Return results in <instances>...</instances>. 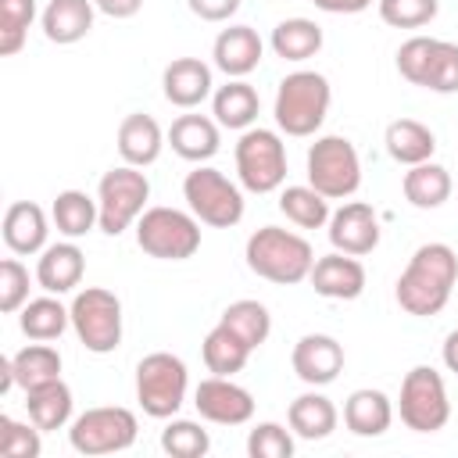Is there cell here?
I'll return each instance as SVG.
<instances>
[{
    "instance_id": "1",
    "label": "cell",
    "mask_w": 458,
    "mask_h": 458,
    "mask_svg": "<svg viewBox=\"0 0 458 458\" xmlns=\"http://www.w3.org/2000/svg\"><path fill=\"white\" fill-rule=\"evenodd\" d=\"M454 279H458V254L451 243H422L411 258H408V268L401 272L397 279V304L415 315V318H429V315H440L451 301V290H454Z\"/></svg>"
},
{
    "instance_id": "2",
    "label": "cell",
    "mask_w": 458,
    "mask_h": 458,
    "mask_svg": "<svg viewBox=\"0 0 458 458\" xmlns=\"http://www.w3.org/2000/svg\"><path fill=\"white\" fill-rule=\"evenodd\" d=\"M243 258H247V268L268 283H279V286H293V283H304L311 276V265H315V250L304 236L290 233V229H279V225H261L247 236V247H243Z\"/></svg>"
},
{
    "instance_id": "3",
    "label": "cell",
    "mask_w": 458,
    "mask_h": 458,
    "mask_svg": "<svg viewBox=\"0 0 458 458\" xmlns=\"http://www.w3.org/2000/svg\"><path fill=\"white\" fill-rule=\"evenodd\" d=\"M329 104H333V89H329V79L322 72H290L283 75L279 89H276V125L286 132V136H315L329 114Z\"/></svg>"
},
{
    "instance_id": "4",
    "label": "cell",
    "mask_w": 458,
    "mask_h": 458,
    "mask_svg": "<svg viewBox=\"0 0 458 458\" xmlns=\"http://www.w3.org/2000/svg\"><path fill=\"white\" fill-rule=\"evenodd\" d=\"M136 243L157 261H186L200 250V218L179 208H147L136 222Z\"/></svg>"
},
{
    "instance_id": "5",
    "label": "cell",
    "mask_w": 458,
    "mask_h": 458,
    "mask_svg": "<svg viewBox=\"0 0 458 458\" xmlns=\"http://www.w3.org/2000/svg\"><path fill=\"white\" fill-rule=\"evenodd\" d=\"M190 372L179 354L154 351L136 365V401L150 419H172L186 401Z\"/></svg>"
},
{
    "instance_id": "6",
    "label": "cell",
    "mask_w": 458,
    "mask_h": 458,
    "mask_svg": "<svg viewBox=\"0 0 458 458\" xmlns=\"http://www.w3.org/2000/svg\"><path fill=\"white\" fill-rule=\"evenodd\" d=\"M397 72L429 93H458V43L411 36L397 50Z\"/></svg>"
},
{
    "instance_id": "7",
    "label": "cell",
    "mask_w": 458,
    "mask_h": 458,
    "mask_svg": "<svg viewBox=\"0 0 458 458\" xmlns=\"http://www.w3.org/2000/svg\"><path fill=\"white\" fill-rule=\"evenodd\" d=\"M136 433H140V422L129 408L122 404H100V408H86L82 415L72 419V429H68V444L79 451V454H118V451H129L136 444Z\"/></svg>"
},
{
    "instance_id": "8",
    "label": "cell",
    "mask_w": 458,
    "mask_h": 458,
    "mask_svg": "<svg viewBox=\"0 0 458 458\" xmlns=\"http://www.w3.org/2000/svg\"><path fill=\"white\" fill-rule=\"evenodd\" d=\"M182 197L204 225L233 229L243 218V190L211 165H197L193 172H186Z\"/></svg>"
},
{
    "instance_id": "9",
    "label": "cell",
    "mask_w": 458,
    "mask_h": 458,
    "mask_svg": "<svg viewBox=\"0 0 458 458\" xmlns=\"http://www.w3.org/2000/svg\"><path fill=\"white\" fill-rule=\"evenodd\" d=\"M308 186L326 200H344L361 186V161L347 136H318L308 150Z\"/></svg>"
},
{
    "instance_id": "10",
    "label": "cell",
    "mask_w": 458,
    "mask_h": 458,
    "mask_svg": "<svg viewBox=\"0 0 458 458\" xmlns=\"http://www.w3.org/2000/svg\"><path fill=\"white\" fill-rule=\"evenodd\" d=\"M147 197H150V182H147V175L140 168L118 165V168L104 172L100 175V186H97L100 229L107 236H122L147 211Z\"/></svg>"
},
{
    "instance_id": "11",
    "label": "cell",
    "mask_w": 458,
    "mask_h": 458,
    "mask_svg": "<svg viewBox=\"0 0 458 458\" xmlns=\"http://www.w3.org/2000/svg\"><path fill=\"white\" fill-rule=\"evenodd\" d=\"M72 329L93 354H111L122 344V301L104 286H86L72 297Z\"/></svg>"
},
{
    "instance_id": "12",
    "label": "cell",
    "mask_w": 458,
    "mask_h": 458,
    "mask_svg": "<svg viewBox=\"0 0 458 458\" xmlns=\"http://www.w3.org/2000/svg\"><path fill=\"white\" fill-rule=\"evenodd\" d=\"M401 422L415 433H437L447 426L451 419V401H447V386L444 376L433 365H415L404 372L401 379Z\"/></svg>"
},
{
    "instance_id": "13",
    "label": "cell",
    "mask_w": 458,
    "mask_h": 458,
    "mask_svg": "<svg viewBox=\"0 0 458 458\" xmlns=\"http://www.w3.org/2000/svg\"><path fill=\"white\" fill-rule=\"evenodd\" d=\"M236 175L250 193H272L286 182V147L272 129H243L236 143Z\"/></svg>"
},
{
    "instance_id": "14",
    "label": "cell",
    "mask_w": 458,
    "mask_h": 458,
    "mask_svg": "<svg viewBox=\"0 0 458 458\" xmlns=\"http://www.w3.org/2000/svg\"><path fill=\"white\" fill-rule=\"evenodd\" d=\"M193 404L200 419L215 426H243L254 415V397L247 386L233 383V376H208L193 390Z\"/></svg>"
},
{
    "instance_id": "15",
    "label": "cell",
    "mask_w": 458,
    "mask_h": 458,
    "mask_svg": "<svg viewBox=\"0 0 458 458\" xmlns=\"http://www.w3.org/2000/svg\"><path fill=\"white\" fill-rule=\"evenodd\" d=\"M329 243L344 254H372L379 247V215L365 200H347L329 215Z\"/></svg>"
},
{
    "instance_id": "16",
    "label": "cell",
    "mask_w": 458,
    "mask_h": 458,
    "mask_svg": "<svg viewBox=\"0 0 458 458\" xmlns=\"http://www.w3.org/2000/svg\"><path fill=\"white\" fill-rule=\"evenodd\" d=\"M290 365H293V372H297L301 383H308V386H329L344 372V347L329 333H304L293 344Z\"/></svg>"
},
{
    "instance_id": "17",
    "label": "cell",
    "mask_w": 458,
    "mask_h": 458,
    "mask_svg": "<svg viewBox=\"0 0 458 458\" xmlns=\"http://www.w3.org/2000/svg\"><path fill=\"white\" fill-rule=\"evenodd\" d=\"M365 265L354 258V254H344V250H333L326 258H315L311 265V276L308 283L315 286L318 297H329V301H354L361 297L365 290Z\"/></svg>"
},
{
    "instance_id": "18",
    "label": "cell",
    "mask_w": 458,
    "mask_h": 458,
    "mask_svg": "<svg viewBox=\"0 0 458 458\" xmlns=\"http://www.w3.org/2000/svg\"><path fill=\"white\" fill-rule=\"evenodd\" d=\"M86 276V254L75 240H61V243H50L39 250V261H36V283L47 290V293H72Z\"/></svg>"
},
{
    "instance_id": "19",
    "label": "cell",
    "mask_w": 458,
    "mask_h": 458,
    "mask_svg": "<svg viewBox=\"0 0 458 458\" xmlns=\"http://www.w3.org/2000/svg\"><path fill=\"white\" fill-rule=\"evenodd\" d=\"M261 54H265V43H261V36L250 25H229V29H222L215 36V47H211L215 68L225 72L229 79L250 75L261 64Z\"/></svg>"
},
{
    "instance_id": "20",
    "label": "cell",
    "mask_w": 458,
    "mask_h": 458,
    "mask_svg": "<svg viewBox=\"0 0 458 458\" xmlns=\"http://www.w3.org/2000/svg\"><path fill=\"white\" fill-rule=\"evenodd\" d=\"M211 64H204L200 57H175L165 75H161V89H165V100L172 107H182V111H193L197 104H204L211 97Z\"/></svg>"
},
{
    "instance_id": "21",
    "label": "cell",
    "mask_w": 458,
    "mask_h": 458,
    "mask_svg": "<svg viewBox=\"0 0 458 458\" xmlns=\"http://www.w3.org/2000/svg\"><path fill=\"white\" fill-rule=\"evenodd\" d=\"M218 122L208 118V114H179L168 129V147L182 157V161H193V165H204L218 154Z\"/></svg>"
},
{
    "instance_id": "22",
    "label": "cell",
    "mask_w": 458,
    "mask_h": 458,
    "mask_svg": "<svg viewBox=\"0 0 458 458\" xmlns=\"http://www.w3.org/2000/svg\"><path fill=\"white\" fill-rule=\"evenodd\" d=\"M161 147H165V132L150 114L136 111V114L122 118V125H118V154H122L125 165L147 168V165H154L161 157Z\"/></svg>"
},
{
    "instance_id": "23",
    "label": "cell",
    "mask_w": 458,
    "mask_h": 458,
    "mask_svg": "<svg viewBox=\"0 0 458 458\" xmlns=\"http://www.w3.org/2000/svg\"><path fill=\"white\" fill-rule=\"evenodd\" d=\"M93 11L97 4L93 0H50L43 7V36L57 47H72L79 39L89 36L93 29Z\"/></svg>"
},
{
    "instance_id": "24",
    "label": "cell",
    "mask_w": 458,
    "mask_h": 458,
    "mask_svg": "<svg viewBox=\"0 0 458 458\" xmlns=\"http://www.w3.org/2000/svg\"><path fill=\"white\" fill-rule=\"evenodd\" d=\"M47 215L39 204L32 200H14L7 211H4V243L7 250L14 254H39L47 247Z\"/></svg>"
},
{
    "instance_id": "25",
    "label": "cell",
    "mask_w": 458,
    "mask_h": 458,
    "mask_svg": "<svg viewBox=\"0 0 458 458\" xmlns=\"http://www.w3.org/2000/svg\"><path fill=\"white\" fill-rule=\"evenodd\" d=\"M394 422V404L383 390L361 386L344 401V426L354 437H383Z\"/></svg>"
},
{
    "instance_id": "26",
    "label": "cell",
    "mask_w": 458,
    "mask_h": 458,
    "mask_svg": "<svg viewBox=\"0 0 458 458\" xmlns=\"http://www.w3.org/2000/svg\"><path fill=\"white\" fill-rule=\"evenodd\" d=\"M258 111H261V97L243 79H229L225 86H218L211 93V114H215V122L222 129H240L243 132V129L254 125Z\"/></svg>"
},
{
    "instance_id": "27",
    "label": "cell",
    "mask_w": 458,
    "mask_h": 458,
    "mask_svg": "<svg viewBox=\"0 0 458 458\" xmlns=\"http://www.w3.org/2000/svg\"><path fill=\"white\" fill-rule=\"evenodd\" d=\"M286 422H290V429H293L301 440H326V437L336 429L340 411H336V404H333L326 394L308 390V394H301V397L290 401Z\"/></svg>"
},
{
    "instance_id": "28",
    "label": "cell",
    "mask_w": 458,
    "mask_h": 458,
    "mask_svg": "<svg viewBox=\"0 0 458 458\" xmlns=\"http://www.w3.org/2000/svg\"><path fill=\"white\" fill-rule=\"evenodd\" d=\"M72 386L57 376V379H50V383H39V386H32V390H25V411H29V419L43 429V433H50V429H64L68 422H72Z\"/></svg>"
},
{
    "instance_id": "29",
    "label": "cell",
    "mask_w": 458,
    "mask_h": 458,
    "mask_svg": "<svg viewBox=\"0 0 458 458\" xmlns=\"http://www.w3.org/2000/svg\"><path fill=\"white\" fill-rule=\"evenodd\" d=\"M50 218L64 240H79L100 225V204L82 190H61L50 204Z\"/></svg>"
},
{
    "instance_id": "30",
    "label": "cell",
    "mask_w": 458,
    "mask_h": 458,
    "mask_svg": "<svg viewBox=\"0 0 458 458\" xmlns=\"http://www.w3.org/2000/svg\"><path fill=\"white\" fill-rule=\"evenodd\" d=\"M437 150V136L429 125L415 122V118H397L386 125V154L397 161V165H422L429 161Z\"/></svg>"
},
{
    "instance_id": "31",
    "label": "cell",
    "mask_w": 458,
    "mask_h": 458,
    "mask_svg": "<svg viewBox=\"0 0 458 458\" xmlns=\"http://www.w3.org/2000/svg\"><path fill=\"white\" fill-rule=\"evenodd\" d=\"M401 186H404L408 204H411V208H422V211L440 208V204L451 197V190H454L451 172H447L444 165H437V161L411 165V168L404 172V182H401Z\"/></svg>"
},
{
    "instance_id": "32",
    "label": "cell",
    "mask_w": 458,
    "mask_h": 458,
    "mask_svg": "<svg viewBox=\"0 0 458 458\" xmlns=\"http://www.w3.org/2000/svg\"><path fill=\"white\" fill-rule=\"evenodd\" d=\"M268 43L283 61H308L322 50V25L311 18H286L272 29Z\"/></svg>"
},
{
    "instance_id": "33",
    "label": "cell",
    "mask_w": 458,
    "mask_h": 458,
    "mask_svg": "<svg viewBox=\"0 0 458 458\" xmlns=\"http://www.w3.org/2000/svg\"><path fill=\"white\" fill-rule=\"evenodd\" d=\"M11 372L21 390H32V386L61 376V354H57V347H50V340L25 344L18 354H11Z\"/></svg>"
},
{
    "instance_id": "34",
    "label": "cell",
    "mask_w": 458,
    "mask_h": 458,
    "mask_svg": "<svg viewBox=\"0 0 458 458\" xmlns=\"http://www.w3.org/2000/svg\"><path fill=\"white\" fill-rule=\"evenodd\" d=\"M18 326L29 340H57L72 326V308H64L57 301V293L36 297L18 311Z\"/></svg>"
},
{
    "instance_id": "35",
    "label": "cell",
    "mask_w": 458,
    "mask_h": 458,
    "mask_svg": "<svg viewBox=\"0 0 458 458\" xmlns=\"http://www.w3.org/2000/svg\"><path fill=\"white\" fill-rule=\"evenodd\" d=\"M200 354H204V365H208L211 376H236V372H243V365H247V358H250V347H247L229 326L218 322V326L204 336Z\"/></svg>"
},
{
    "instance_id": "36",
    "label": "cell",
    "mask_w": 458,
    "mask_h": 458,
    "mask_svg": "<svg viewBox=\"0 0 458 458\" xmlns=\"http://www.w3.org/2000/svg\"><path fill=\"white\" fill-rule=\"evenodd\" d=\"M222 326H229L250 351L254 347H261L265 340H268V333H272V315H268V308L261 304V301H250V297H243V301H233L225 311H222V318H218Z\"/></svg>"
},
{
    "instance_id": "37",
    "label": "cell",
    "mask_w": 458,
    "mask_h": 458,
    "mask_svg": "<svg viewBox=\"0 0 458 458\" xmlns=\"http://www.w3.org/2000/svg\"><path fill=\"white\" fill-rule=\"evenodd\" d=\"M279 211L297 229H322V225H329V200L315 186H286L279 193Z\"/></svg>"
},
{
    "instance_id": "38",
    "label": "cell",
    "mask_w": 458,
    "mask_h": 458,
    "mask_svg": "<svg viewBox=\"0 0 458 458\" xmlns=\"http://www.w3.org/2000/svg\"><path fill=\"white\" fill-rule=\"evenodd\" d=\"M161 451L172 458H204L211 451V437L200 422L190 419H172L161 429Z\"/></svg>"
},
{
    "instance_id": "39",
    "label": "cell",
    "mask_w": 458,
    "mask_h": 458,
    "mask_svg": "<svg viewBox=\"0 0 458 458\" xmlns=\"http://www.w3.org/2000/svg\"><path fill=\"white\" fill-rule=\"evenodd\" d=\"M32 18H36V0H0V54L4 57H14L25 47Z\"/></svg>"
},
{
    "instance_id": "40",
    "label": "cell",
    "mask_w": 458,
    "mask_h": 458,
    "mask_svg": "<svg viewBox=\"0 0 458 458\" xmlns=\"http://www.w3.org/2000/svg\"><path fill=\"white\" fill-rule=\"evenodd\" d=\"M39 433L43 429L32 419L18 422L11 415H0V454H7V458H39V451H43Z\"/></svg>"
},
{
    "instance_id": "41",
    "label": "cell",
    "mask_w": 458,
    "mask_h": 458,
    "mask_svg": "<svg viewBox=\"0 0 458 458\" xmlns=\"http://www.w3.org/2000/svg\"><path fill=\"white\" fill-rule=\"evenodd\" d=\"M440 0H379V18L394 29H422L437 18Z\"/></svg>"
},
{
    "instance_id": "42",
    "label": "cell",
    "mask_w": 458,
    "mask_h": 458,
    "mask_svg": "<svg viewBox=\"0 0 458 458\" xmlns=\"http://www.w3.org/2000/svg\"><path fill=\"white\" fill-rule=\"evenodd\" d=\"M250 458H290L293 454V433L279 422H258L247 437Z\"/></svg>"
},
{
    "instance_id": "43",
    "label": "cell",
    "mask_w": 458,
    "mask_h": 458,
    "mask_svg": "<svg viewBox=\"0 0 458 458\" xmlns=\"http://www.w3.org/2000/svg\"><path fill=\"white\" fill-rule=\"evenodd\" d=\"M29 304V268L18 258L0 261V311L14 315Z\"/></svg>"
},
{
    "instance_id": "44",
    "label": "cell",
    "mask_w": 458,
    "mask_h": 458,
    "mask_svg": "<svg viewBox=\"0 0 458 458\" xmlns=\"http://www.w3.org/2000/svg\"><path fill=\"white\" fill-rule=\"evenodd\" d=\"M186 7L200 21H229L240 11V0H186Z\"/></svg>"
},
{
    "instance_id": "45",
    "label": "cell",
    "mask_w": 458,
    "mask_h": 458,
    "mask_svg": "<svg viewBox=\"0 0 458 458\" xmlns=\"http://www.w3.org/2000/svg\"><path fill=\"white\" fill-rule=\"evenodd\" d=\"M93 4H97V11L107 14V18H132V14H140V7H143V0H93Z\"/></svg>"
},
{
    "instance_id": "46",
    "label": "cell",
    "mask_w": 458,
    "mask_h": 458,
    "mask_svg": "<svg viewBox=\"0 0 458 458\" xmlns=\"http://www.w3.org/2000/svg\"><path fill=\"white\" fill-rule=\"evenodd\" d=\"M311 4L326 14H361L365 7H372V0H311Z\"/></svg>"
},
{
    "instance_id": "47",
    "label": "cell",
    "mask_w": 458,
    "mask_h": 458,
    "mask_svg": "<svg viewBox=\"0 0 458 458\" xmlns=\"http://www.w3.org/2000/svg\"><path fill=\"white\" fill-rule=\"evenodd\" d=\"M440 358H444V365H447V372H454V376H458V329H451V333L444 336V347H440Z\"/></svg>"
}]
</instances>
